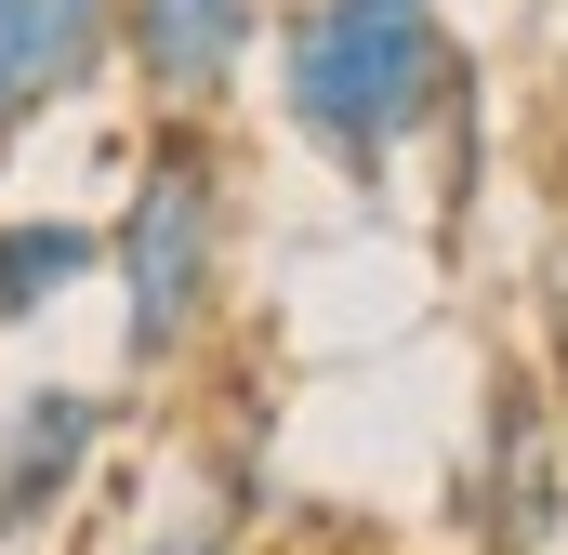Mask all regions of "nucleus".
<instances>
[{
    "label": "nucleus",
    "mask_w": 568,
    "mask_h": 555,
    "mask_svg": "<svg viewBox=\"0 0 568 555\" xmlns=\"http://www.w3.org/2000/svg\"><path fill=\"white\" fill-rule=\"evenodd\" d=\"M265 80L304 159H331L344 185H384L463 107V40L436 0H291L265 27Z\"/></svg>",
    "instance_id": "nucleus-1"
},
{
    "label": "nucleus",
    "mask_w": 568,
    "mask_h": 555,
    "mask_svg": "<svg viewBox=\"0 0 568 555\" xmlns=\"http://www.w3.org/2000/svg\"><path fill=\"white\" fill-rule=\"evenodd\" d=\"M225 252H239V185H225V145L199 120L133 159V199L106 225V291H120V371H172L212 304H225Z\"/></svg>",
    "instance_id": "nucleus-2"
},
{
    "label": "nucleus",
    "mask_w": 568,
    "mask_h": 555,
    "mask_svg": "<svg viewBox=\"0 0 568 555\" xmlns=\"http://www.w3.org/2000/svg\"><path fill=\"white\" fill-rule=\"evenodd\" d=\"M568 543V423L529 357H503L476 423V555H556Z\"/></svg>",
    "instance_id": "nucleus-3"
},
{
    "label": "nucleus",
    "mask_w": 568,
    "mask_h": 555,
    "mask_svg": "<svg viewBox=\"0 0 568 555\" xmlns=\"http://www.w3.org/2000/svg\"><path fill=\"white\" fill-rule=\"evenodd\" d=\"M265 53V0H120V67L159 120H212Z\"/></svg>",
    "instance_id": "nucleus-4"
},
{
    "label": "nucleus",
    "mask_w": 568,
    "mask_h": 555,
    "mask_svg": "<svg viewBox=\"0 0 568 555\" xmlns=\"http://www.w3.org/2000/svg\"><path fill=\"white\" fill-rule=\"evenodd\" d=\"M120 67V0H0V159Z\"/></svg>",
    "instance_id": "nucleus-5"
},
{
    "label": "nucleus",
    "mask_w": 568,
    "mask_h": 555,
    "mask_svg": "<svg viewBox=\"0 0 568 555\" xmlns=\"http://www.w3.org/2000/svg\"><path fill=\"white\" fill-rule=\"evenodd\" d=\"M106 423H120V397H93V384H27V397H0V543H27V529H53V516L80 503Z\"/></svg>",
    "instance_id": "nucleus-6"
},
{
    "label": "nucleus",
    "mask_w": 568,
    "mask_h": 555,
    "mask_svg": "<svg viewBox=\"0 0 568 555\" xmlns=\"http://www.w3.org/2000/svg\"><path fill=\"white\" fill-rule=\"evenodd\" d=\"M80 278H106V225H80V212H13V225H0V331L53 317Z\"/></svg>",
    "instance_id": "nucleus-7"
},
{
    "label": "nucleus",
    "mask_w": 568,
    "mask_h": 555,
    "mask_svg": "<svg viewBox=\"0 0 568 555\" xmlns=\"http://www.w3.org/2000/svg\"><path fill=\"white\" fill-rule=\"evenodd\" d=\"M172 555H212V529H185V543H172Z\"/></svg>",
    "instance_id": "nucleus-8"
}]
</instances>
